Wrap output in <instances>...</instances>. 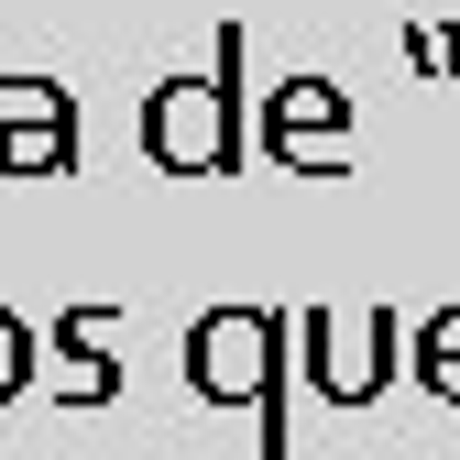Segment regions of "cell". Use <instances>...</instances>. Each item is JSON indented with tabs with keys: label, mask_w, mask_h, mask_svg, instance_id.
Instances as JSON below:
<instances>
[{
	"label": "cell",
	"mask_w": 460,
	"mask_h": 460,
	"mask_svg": "<svg viewBox=\"0 0 460 460\" xmlns=\"http://www.w3.org/2000/svg\"><path fill=\"white\" fill-rule=\"evenodd\" d=\"M285 340H296V318L285 307H208L187 329V384L208 394V406H252L263 417V460L296 449V417H285Z\"/></svg>",
	"instance_id": "obj_1"
},
{
	"label": "cell",
	"mask_w": 460,
	"mask_h": 460,
	"mask_svg": "<svg viewBox=\"0 0 460 460\" xmlns=\"http://www.w3.org/2000/svg\"><path fill=\"white\" fill-rule=\"evenodd\" d=\"M143 154L164 176H230L242 164V22H219L208 77H164L143 110Z\"/></svg>",
	"instance_id": "obj_2"
},
{
	"label": "cell",
	"mask_w": 460,
	"mask_h": 460,
	"mask_svg": "<svg viewBox=\"0 0 460 460\" xmlns=\"http://www.w3.org/2000/svg\"><path fill=\"white\" fill-rule=\"evenodd\" d=\"M296 340H318L307 373H318V394H340V406H362V394H384L394 373H406V329H394V307H362V318L296 307Z\"/></svg>",
	"instance_id": "obj_3"
},
{
	"label": "cell",
	"mask_w": 460,
	"mask_h": 460,
	"mask_svg": "<svg viewBox=\"0 0 460 460\" xmlns=\"http://www.w3.org/2000/svg\"><path fill=\"white\" fill-rule=\"evenodd\" d=\"M77 99L55 77H0V176H66Z\"/></svg>",
	"instance_id": "obj_4"
},
{
	"label": "cell",
	"mask_w": 460,
	"mask_h": 460,
	"mask_svg": "<svg viewBox=\"0 0 460 460\" xmlns=\"http://www.w3.org/2000/svg\"><path fill=\"white\" fill-rule=\"evenodd\" d=\"M340 121H351V99L329 77H285L263 88V154L296 164V176H340Z\"/></svg>",
	"instance_id": "obj_5"
},
{
	"label": "cell",
	"mask_w": 460,
	"mask_h": 460,
	"mask_svg": "<svg viewBox=\"0 0 460 460\" xmlns=\"http://www.w3.org/2000/svg\"><path fill=\"white\" fill-rule=\"evenodd\" d=\"M110 329H121V307H66V318H55V351H77V362H66V406H99V394L121 384V373L99 362Z\"/></svg>",
	"instance_id": "obj_6"
},
{
	"label": "cell",
	"mask_w": 460,
	"mask_h": 460,
	"mask_svg": "<svg viewBox=\"0 0 460 460\" xmlns=\"http://www.w3.org/2000/svg\"><path fill=\"white\" fill-rule=\"evenodd\" d=\"M417 384L460 406V307H438V318L417 329Z\"/></svg>",
	"instance_id": "obj_7"
},
{
	"label": "cell",
	"mask_w": 460,
	"mask_h": 460,
	"mask_svg": "<svg viewBox=\"0 0 460 460\" xmlns=\"http://www.w3.org/2000/svg\"><path fill=\"white\" fill-rule=\"evenodd\" d=\"M22 384H33V329H22L12 307H0V406H12Z\"/></svg>",
	"instance_id": "obj_8"
},
{
	"label": "cell",
	"mask_w": 460,
	"mask_h": 460,
	"mask_svg": "<svg viewBox=\"0 0 460 460\" xmlns=\"http://www.w3.org/2000/svg\"><path fill=\"white\" fill-rule=\"evenodd\" d=\"M417 66H438V77H460V33H438V22H417Z\"/></svg>",
	"instance_id": "obj_9"
}]
</instances>
